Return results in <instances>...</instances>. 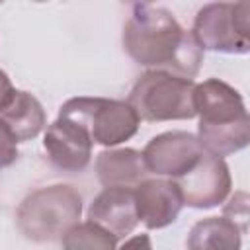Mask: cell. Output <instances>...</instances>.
I'll list each match as a JSON object with an SVG mask.
<instances>
[{
    "label": "cell",
    "instance_id": "1",
    "mask_svg": "<svg viewBox=\"0 0 250 250\" xmlns=\"http://www.w3.org/2000/svg\"><path fill=\"white\" fill-rule=\"evenodd\" d=\"M123 49L141 66L191 80L201 66L203 51L191 31L162 6L135 4L123 25Z\"/></svg>",
    "mask_w": 250,
    "mask_h": 250
},
{
    "label": "cell",
    "instance_id": "2",
    "mask_svg": "<svg viewBox=\"0 0 250 250\" xmlns=\"http://www.w3.org/2000/svg\"><path fill=\"white\" fill-rule=\"evenodd\" d=\"M193 109L199 117L197 141L205 152L225 158L248 146L250 117L236 88L219 78H207L195 84Z\"/></svg>",
    "mask_w": 250,
    "mask_h": 250
},
{
    "label": "cell",
    "instance_id": "3",
    "mask_svg": "<svg viewBox=\"0 0 250 250\" xmlns=\"http://www.w3.org/2000/svg\"><path fill=\"white\" fill-rule=\"evenodd\" d=\"M82 215L80 193L66 184L37 188L16 211L18 230L31 242L61 240Z\"/></svg>",
    "mask_w": 250,
    "mask_h": 250
},
{
    "label": "cell",
    "instance_id": "4",
    "mask_svg": "<svg viewBox=\"0 0 250 250\" xmlns=\"http://www.w3.org/2000/svg\"><path fill=\"white\" fill-rule=\"evenodd\" d=\"M59 117L70 119L80 125L94 143L104 146H115L137 135L141 119L133 105L123 100L78 96L66 100Z\"/></svg>",
    "mask_w": 250,
    "mask_h": 250
},
{
    "label": "cell",
    "instance_id": "5",
    "mask_svg": "<svg viewBox=\"0 0 250 250\" xmlns=\"http://www.w3.org/2000/svg\"><path fill=\"white\" fill-rule=\"evenodd\" d=\"M193 90L195 82L162 72L146 70L131 88L127 102L145 121L193 119Z\"/></svg>",
    "mask_w": 250,
    "mask_h": 250
},
{
    "label": "cell",
    "instance_id": "6",
    "mask_svg": "<svg viewBox=\"0 0 250 250\" xmlns=\"http://www.w3.org/2000/svg\"><path fill=\"white\" fill-rule=\"evenodd\" d=\"M191 35L201 51L246 55L250 51V4H205L195 14Z\"/></svg>",
    "mask_w": 250,
    "mask_h": 250
},
{
    "label": "cell",
    "instance_id": "7",
    "mask_svg": "<svg viewBox=\"0 0 250 250\" xmlns=\"http://www.w3.org/2000/svg\"><path fill=\"white\" fill-rule=\"evenodd\" d=\"M203 152L195 135L188 131H166L146 143L143 160L148 174L178 180L199 162Z\"/></svg>",
    "mask_w": 250,
    "mask_h": 250
},
{
    "label": "cell",
    "instance_id": "8",
    "mask_svg": "<svg viewBox=\"0 0 250 250\" xmlns=\"http://www.w3.org/2000/svg\"><path fill=\"white\" fill-rule=\"evenodd\" d=\"M174 182L182 193L184 205L193 209H211L225 203L232 188V178L225 158L209 152H203L199 162Z\"/></svg>",
    "mask_w": 250,
    "mask_h": 250
},
{
    "label": "cell",
    "instance_id": "9",
    "mask_svg": "<svg viewBox=\"0 0 250 250\" xmlns=\"http://www.w3.org/2000/svg\"><path fill=\"white\" fill-rule=\"evenodd\" d=\"M43 146L53 166L62 172H82L92 158L94 141L70 119L57 117L45 131Z\"/></svg>",
    "mask_w": 250,
    "mask_h": 250
},
{
    "label": "cell",
    "instance_id": "10",
    "mask_svg": "<svg viewBox=\"0 0 250 250\" xmlns=\"http://www.w3.org/2000/svg\"><path fill=\"white\" fill-rule=\"evenodd\" d=\"M133 193L137 217L150 230L172 225L184 207L182 193L174 180L146 178L133 188Z\"/></svg>",
    "mask_w": 250,
    "mask_h": 250
},
{
    "label": "cell",
    "instance_id": "11",
    "mask_svg": "<svg viewBox=\"0 0 250 250\" xmlns=\"http://www.w3.org/2000/svg\"><path fill=\"white\" fill-rule=\"evenodd\" d=\"M88 221L109 230L117 240L131 234L139 223L133 188H105L88 207Z\"/></svg>",
    "mask_w": 250,
    "mask_h": 250
},
{
    "label": "cell",
    "instance_id": "12",
    "mask_svg": "<svg viewBox=\"0 0 250 250\" xmlns=\"http://www.w3.org/2000/svg\"><path fill=\"white\" fill-rule=\"evenodd\" d=\"M96 174L104 188H135L146 180L143 152L135 148H107L96 156Z\"/></svg>",
    "mask_w": 250,
    "mask_h": 250
},
{
    "label": "cell",
    "instance_id": "13",
    "mask_svg": "<svg viewBox=\"0 0 250 250\" xmlns=\"http://www.w3.org/2000/svg\"><path fill=\"white\" fill-rule=\"evenodd\" d=\"M0 119L8 125L18 143L35 139L47 125L41 102L25 90H16L12 102L0 111Z\"/></svg>",
    "mask_w": 250,
    "mask_h": 250
},
{
    "label": "cell",
    "instance_id": "14",
    "mask_svg": "<svg viewBox=\"0 0 250 250\" xmlns=\"http://www.w3.org/2000/svg\"><path fill=\"white\" fill-rule=\"evenodd\" d=\"M242 230L225 217H207L197 221L186 240L188 250H240Z\"/></svg>",
    "mask_w": 250,
    "mask_h": 250
},
{
    "label": "cell",
    "instance_id": "15",
    "mask_svg": "<svg viewBox=\"0 0 250 250\" xmlns=\"http://www.w3.org/2000/svg\"><path fill=\"white\" fill-rule=\"evenodd\" d=\"M61 240L64 250H117V238L92 221L76 223Z\"/></svg>",
    "mask_w": 250,
    "mask_h": 250
},
{
    "label": "cell",
    "instance_id": "16",
    "mask_svg": "<svg viewBox=\"0 0 250 250\" xmlns=\"http://www.w3.org/2000/svg\"><path fill=\"white\" fill-rule=\"evenodd\" d=\"M223 217L232 221L244 234L246 232V223H248V195L244 191H236L230 197V201L225 205Z\"/></svg>",
    "mask_w": 250,
    "mask_h": 250
},
{
    "label": "cell",
    "instance_id": "17",
    "mask_svg": "<svg viewBox=\"0 0 250 250\" xmlns=\"http://www.w3.org/2000/svg\"><path fill=\"white\" fill-rule=\"evenodd\" d=\"M18 141L8 129V125L0 119V168H8L18 160Z\"/></svg>",
    "mask_w": 250,
    "mask_h": 250
},
{
    "label": "cell",
    "instance_id": "18",
    "mask_svg": "<svg viewBox=\"0 0 250 250\" xmlns=\"http://www.w3.org/2000/svg\"><path fill=\"white\" fill-rule=\"evenodd\" d=\"M14 94H16V88L12 86V82H10L8 74L0 68V111H2L10 102H12Z\"/></svg>",
    "mask_w": 250,
    "mask_h": 250
},
{
    "label": "cell",
    "instance_id": "19",
    "mask_svg": "<svg viewBox=\"0 0 250 250\" xmlns=\"http://www.w3.org/2000/svg\"><path fill=\"white\" fill-rule=\"evenodd\" d=\"M117 250H152L150 236L148 234H135V236L127 238Z\"/></svg>",
    "mask_w": 250,
    "mask_h": 250
}]
</instances>
